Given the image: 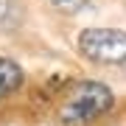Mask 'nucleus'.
I'll return each mask as SVG.
<instances>
[{
  "mask_svg": "<svg viewBox=\"0 0 126 126\" xmlns=\"http://www.w3.org/2000/svg\"><path fill=\"white\" fill-rule=\"evenodd\" d=\"M23 23V6L20 0H0V28H17Z\"/></svg>",
  "mask_w": 126,
  "mask_h": 126,
  "instance_id": "nucleus-4",
  "label": "nucleus"
},
{
  "mask_svg": "<svg viewBox=\"0 0 126 126\" xmlns=\"http://www.w3.org/2000/svg\"><path fill=\"white\" fill-rule=\"evenodd\" d=\"M20 84H23V67L17 62H11V59L0 56V98L11 95Z\"/></svg>",
  "mask_w": 126,
  "mask_h": 126,
  "instance_id": "nucleus-3",
  "label": "nucleus"
},
{
  "mask_svg": "<svg viewBox=\"0 0 126 126\" xmlns=\"http://www.w3.org/2000/svg\"><path fill=\"white\" fill-rule=\"evenodd\" d=\"M112 107V90L101 81H81L67 93L62 104V121L70 126L87 123Z\"/></svg>",
  "mask_w": 126,
  "mask_h": 126,
  "instance_id": "nucleus-1",
  "label": "nucleus"
},
{
  "mask_svg": "<svg viewBox=\"0 0 126 126\" xmlns=\"http://www.w3.org/2000/svg\"><path fill=\"white\" fill-rule=\"evenodd\" d=\"M79 50L101 64L126 62V31L118 28H87L79 34Z\"/></svg>",
  "mask_w": 126,
  "mask_h": 126,
  "instance_id": "nucleus-2",
  "label": "nucleus"
},
{
  "mask_svg": "<svg viewBox=\"0 0 126 126\" xmlns=\"http://www.w3.org/2000/svg\"><path fill=\"white\" fill-rule=\"evenodd\" d=\"M50 3H53L56 9H62V11H79L87 0H50Z\"/></svg>",
  "mask_w": 126,
  "mask_h": 126,
  "instance_id": "nucleus-5",
  "label": "nucleus"
}]
</instances>
